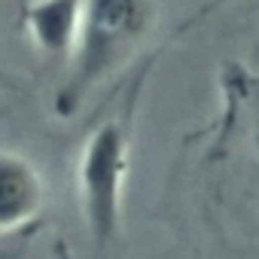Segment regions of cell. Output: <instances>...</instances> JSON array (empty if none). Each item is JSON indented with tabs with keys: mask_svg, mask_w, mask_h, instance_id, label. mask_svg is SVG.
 Segmentation results:
<instances>
[{
	"mask_svg": "<svg viewBox=\"0 0 259 259\" xmlns=\"http://www.w3.org/2000/svg\"><path fill=\"white\" fill-rule=\"evenodd\" d=\"M85 0H31L25 7V31L46 58H70L82 22Z\"/></svg>",
	"mask_w": 259,
	"mask_h": 259,
	"instance_id": "cell-4",
	"label": "cell"
},
{
	"mask_svg": "<svg viewBox=\"0 0 259 259\" xmlns=\"http://www.w3.org/2000/svg\"><path fill=\"white\" fill-rule=\"evenodd\" d=\"M46 207V180L37 165L16 153L4 150L0 156V229L16 235L40 220Z\"/></svg>",
	"mask_w": 259,
	"mask_h": 259,
	"instance_id": "cell-3",
	"label": "cell"
},
{
	"mask_svg": "<svg viewBox=\"0 0 259 259\" xmlns=\"http://www.w3.org/2000/svg\"><path fill=\"white\" fill-rule=\"evenodd\" d=\"M156 22L159 0H85L67 76L55 92V113L73 116L98 85L125 70Z\"/></svg>",
	"mask_w": 259,
	"mask_h": 259,
	"instance_id": "cell-1",
	"label": "cell"
},
{
	"mask_svg": "<svg viewBox=\"0 0 259 259\" xmlns=\"http://www.w3.org/2000/svg\"><path fill=\"white\" fill-rule=\"evenodd\" d=\"M135 98L125 101L113 116H107L104 122L92 128L79 147V159H76L79 210H82L85 232L98 253H107L119 241V229H122Z\"/></svg>",
	"mask_w": 259,
	"mask_h": 259,
	"instance_id": "cell-2",
	"label": "cell"
}]
</instances>
